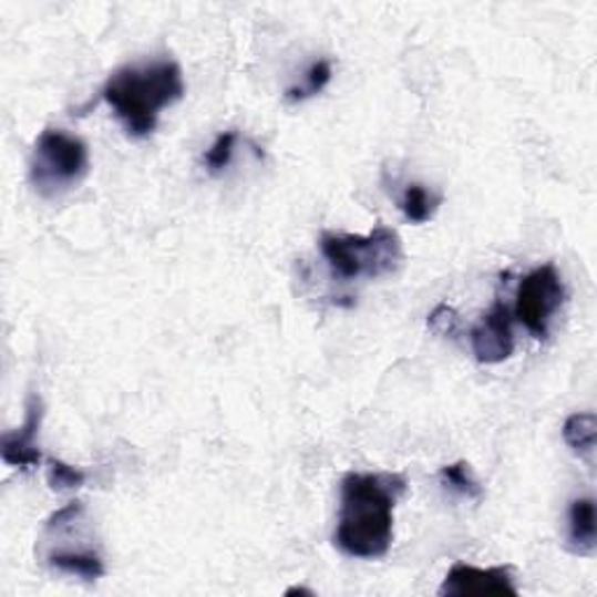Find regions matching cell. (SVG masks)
<instances>
[{
	"label": "cell",
	"mask_w": 597,
	"mask_h": 597,
	"mask_svg": "<svg viewBox=\"0 0 597 597\" xmlns=\"http://www.w3.org/2000/svg\"><path fill=\"white\" fill-rule=\"evenodd\" d=\"M406 478L394 472H348L341 478V508L334 546L350 558H385L394 539V508Z\"/></svg>",
	"instance_id": "6da1fadb"
},
{
	"label": "cell",
	"mask_w": 597,
	"mask_h": 597,
	"mask_svg": "<svg viewBox=\"0 0 597 597\" xmlns=\"http://www.w3.org/2000/svg\"><path fill=\"white\" fill-rule=\"evenodd\" d=\"M183 96V69L171 59L126 63L110 73L101 90V99L113 110L126 134L134 138L152 136L164 110Z\"/></svg>",
	"instance_id": "7a4b0ae2"
},
{
	"label": "cell",
	"mask_w": 597,
	"mask_h": 597,
	"mask_svg": "<svg viewBox=\"0 0 597 597\" xmlns=\"http://www.w3.org/2000/svg\"><path fill=\"white\" fill-rule=\"evenodd\" d=\"M320 253L331 276L341 282L373 280L394 274L404 261L402 238L394 229L379 225L369 234H334L320 236Z\"/></svg>",
	"instance_id": "3957f363"
},
{
	"label": "cell",
	"mask_w": 597,
	"mask_h": 597,
	"mask_svg": "<svg viewBox=\"0 0 597 597\" xmlns=\"http://www.w3.org/2000/svg\"><path fill=\"white\" fill-rule=\"evenodd\" d=\"M90 145L63 128H45L31 154L29 178L42 198H56L78 187L90 173Z\"/></svg>",
	"instance_id": "277c9868"
},
{
	"label": "cell",
	"mask_w": 597,
	"mask_h": 597,
	"mask_svg": "<svg viewBox=\"0 0 597 597\" xmlns=\"http://www.w3.org/2000/svg\"><path fill=\"white\" fill-rule=\"evenodd\" d=\"M565 301V282L553 264H544L523 276L516 290L512 316L533 334L544 341L548 337L550 320Z\"/></svg>",
	"instance_id": "5b68a950"
},
{
	"label": "cell",
	"mask_w": 597,
	"mask_h": 597,
	"mask_svg": "<svg viewBox=\"0 0 597 597\" xmlns=\"http://www.w3.org/2000/svg\"><path fill=\"white\" fill-rule=\"evenodd\" d=\"M514 316L502 299L493 303V308L485 313L470 331V343L474 358L481 364H500L514 356L516 339H514Z\"/></svg>",
	"instance_id": "8992f818"
},
{
	"label": "cell",
	"mask_w": 597,
	"mask_h": 597,
	"mask_svg": "<svg viewBox=\"0 0 597 597\" xmlns=\"http://www.w3.org/2000/svg\"><path fill=\"white\" fill-rule=\"evenodd\" d=\"M439 595L449 597H467V595H518L514 584L512 567H474L467 563H455L444 584L439 588Z\"/></svg>",
	"instance_id": "52a82bcc"
},
{
	"label": "cell",
	"mask_w": 597,
	"mask_h": 597,
	"mask_svg": "<svg viewBox=\"0 0 597 597\" xmlns=\"http://www.w3.org/2000/svg\"><path fill=\"white\" fill-rule=\"evenodd\" d=\"M45 420V402L38 392H31L27 400L24 423L17 432H6L0 439V455L6 464L14 470H33L42 462V453L38 449V434Z\"/></svg>",
	"instance_id": "ba28073f"
},
{
	"label": "cell",
	"mask_w": 597,
	"mask_h": 597,
	"mask_svg": "<svg viewBox=\"0 0 597 597\" xmlns=\"http://www.w3.org/2000/svg\"><path fill=\"white\" fill-rule=\"evenodd\" d=\"M45 563L69 577L84 581H99L105 577V560L94 546L86 548H56L45 553Z\"/></svg>",
	"instance_id": "9c48e42d"
},
{
	"label": "cell",
	"mask_w": 597,
	"mask_h": 597,
	"mask_svg": "<svg viewBox=\"0 0 597 597\" xmlns=\"http://www.w3.org/2000/svg\"><path fill=\"white\" fill-rule=\"evenodd\" d=\"M567 546L577 556L590 558L595 553V500L577 497L567 512Z\"/></svg>",
	"instance_id": "30bf717a"
},
{
	"label": "cell",
	"mask_w": 597,
	"mask_h": 597,
	"mask_svg": "<svg viewBox=\"0 0 597 597\" xmlns=\"http://www.w3.org/2000/svg\"><path fill=\"white\" fill-rule=\"evenodd\" d=\"M595 434H597V420L593 411L572 413L563 423V439L572 449L574 455H579L586 462L595 457Z\"/></svg>",
	"instance_id": "8fae6325"
},
{
	"label": "cell",
	"mask_w": 597,
	"mask_h": 597,
	"mask_svg": "<svg viewBox=\"0 0 597 597\" xmlns=\"http://www.w3.org/2000/svg\"><path fill=\"white\" fill-rule=\"evenodd\" d=\"M444 204V196L428 189L425 185L420 183H411L406 185L402 198H400V210L404 213V217L413 225H425L436 215L439 206Z\"/></svg>",
	"instance_id": "7c38bea8"
},
{
	"label": "cell",
	"mask_w": 597,
	"mask_h": 597,
	"mask_svg": "<svg viewBox=\"0 0 597 597\" xmlns=\"http://www.w3.org/2000/svg\"><path fill=\"white\" fill-rule=\"evenodd\" d=\"M331 75H334V69H331L329 59H318L316 63H311V69L303 73V82L290 86V90H285V99L290 103H301L318 96L320 92H325V86L331 82Z\"/></svg>",
	"instance_id": "4fadbf2b"
},
{
	"label": "cell",
	"mask_w": 597,
	"mask_h": 597,
	"mask_svg": "<svg viewBox=\"0 0 597 597\" xmlns=\"http://www.w3.org/2000/svg\"><path fill=\"white\" fill-rule=\"evenodd\" d=\"M439 478H441V483L446 485L449 491L457 493L460 497L481 500V495H483V488L478 485V481L474 478L472 467L464 460L453 462V464H446V467H441L439 470Z\"/></svg>",
	"instance_id": "5bb4252c"
},
{
	"label": "cell",
	"mask_w": 597,
	"mask_h": 597,
	"mask_svg": "<svg viewBox=\"0 0 597 597\" xmlns=\"http://www.w3.org/2000/svg\"><path fill=\"white\" fill-rule=\"evenodd\" d=\"M236 145H238V134H236V131H223V134H219L215 138V143L204 154V166H206V171L210 175L225 173L231 166Z\"/></svg>",
	"instance_id": "9a60e30c"
},
{
	"label": "cell",
	"mask_w": 597,
	"mask_h": 597,
	"mask_svg": "<svg viewBox=\"0 0 597 597\" xmlns=\"http://www.w3.org/2000/svg\"><path fill=\"white\" fill-rule=\"evenodd\" d=\"M86 481V474L80 467L63 462V460H50L48 462V483L50 488L56 493H69L82 488Z\"/></svg>",
	"instance_id": "2e32d148"
},
{
	"label": "cell",
	"mask_w": 597,
	"mask_h": 597,
	"mask_svg": "<svg viewBox=\"0 0 597 597\" xmlns=\"http://www.w3.org/2000/svg\"><path fill=\"white\" fill-rule=\"evenodd\" d=\"M428 322H430V327H432L434 331H444V334H453V331H455V322H457V316H455V311H453L451 306L441 303V306L434 308V313L430 316Z\"/></svg>",
	"instance_id": "e0dca14e"
},
{
	"label": "cell",
	"mask_w": 597,
	"mask_h": 597,
	"mask_svg": "<svg viewBox=\"0 0 597 597\" xmlns=\"http://www.w3.org/2000/svg\"><path fill=\"white\" fill-rule=\"evenodd\" d=\"M313 595L311 590H306V588H290V590H285V595Z\"/></svg>",
	"instance_id": "ac0fdd59"
}]
</instances>
